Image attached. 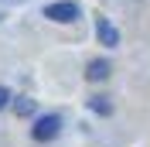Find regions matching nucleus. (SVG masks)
Returning <instances> with one entry per match:
<instances>
[{"instance_id": "1", "label": "nucleus", "mask_w": 150, "mask_h": 147, "mask_svg": "<svg viewBox=\"0 0 150 147\" xmlns=\"http://www.w3.org/2000/svg\"><path fill=\"white\" fill-rule=\"evenodd\" d=\"M58 130H62V120H58L55 113H48V116H38V120H34L31 137H34V140H55Z\"/></svg>"}, {"instance_id": "2", "label": "nucleus", "mask_w": 150, "mask_h": 147, "mask_svg": "<svg viewBox=\"0 0 150 147\" xmlns=\"http://www.w3.org/2000/svg\"><path fill=\"white\" fill-rule=\"evenodd\" d=\"M45 17L58 21V24H68V21L79 17V4H72V0H58V4H48L45 7Z\"/></svg>"}, {"instance_id": "3", "label": "nucleus", "mask_w": 150, "mask_h": 147, "mask_svg": "<svg viewBox=\"0 0 150 147\" xmlns=\"http://www.w3.org/2000/svg\"><path fill=\"white\" fill-rule=\"evenodd\" d=\"M96 38H99L106 48H116V45H120V31L112 28L109 17H96Z\"/></svg>"}, {"instance_id": "4", "label": "nucleus", "mask_w": 150, "mask_h": 147, "mask_svg": "<svg viewBox=\"0 0 150 147\" xmlns=\"http://www.w3.org/2000/svg\"><path fill=\"white\" fill-rule=\"evenodd\" d=\"M109 69L112 65L106 62V58H96V62L85 65V79H89V82H103V79H109Z\"/></svg>"}, {"instance_id": "5", "label": "nucleus", "mask_w": 150, "mask_h": 147, "mask_svg": "<svg viewBox=\"0 0 150 147\" xmlns=\"http://www.w3.org/2000/svg\"><path fill=\"white\" fill-rule=\"evenodd\" d=\"M14 110H17L21 116H31V113H34V103H31L28 96H17V103H14Z\"/></svg>"}, {"instance_id": "6", "label": "nucleus", "mask_w": 150, "mask_h": 147, "mask_svg": "<svg viewBox=\"0 0 150 147\" xmlns=\"http://www.w3.org/2000/svg\"><path fill=\"white\" fill-rule=\"evenodd\" d=\"M89 106H92L96 113H103V116H109V113H112V106H109V103H106V96H96V99L89 103Z\"/></svg>"}, {"instance_id": "7", "label": "nucleus", "mask_w": 150, "mask_h": 147, "mask_svg": "<svg viewBox=\"0 0 150 147\" xmlns=\"http://www.w3.org/2000/svg\"><path fill=\"white\" fill-rule=\"evenodd\" d=\"M7 103H10V92L4 89V86H0V110H4V106H7Z\"/></svg>"}]
</instances>
